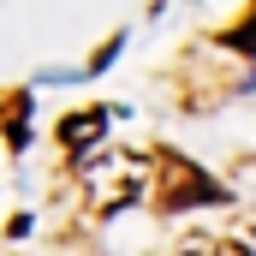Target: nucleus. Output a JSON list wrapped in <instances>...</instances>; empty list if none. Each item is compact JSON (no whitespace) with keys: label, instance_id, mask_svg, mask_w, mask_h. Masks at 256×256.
I'll return each mask as SVG.
<instances>
[{"label":"nucleus","instance_id":"nucleus-4","mask_svg":"<svg viewBox=\"0 0 256 256\" xmlns=\"http://www.w3.org/2000/svg\"><path fill=\"white\" fill-rule=\"evenodd\" d=\"M226 42H232V48H244V54H256V12L238 24V30H232V36H226Z\"/></svg>","mask_w":256,"mask_h":256},{"label":"nucleus","instance_id":"nucleus-1","mask_svg":"<svg viewBox=\"0 0 256 256\" xmlns=\"http://www.w3.org/2000/svg\"><path fill=\"white\" fill-rule=\"evenodd\" d=\"M149 185H155V173H149V161H143L137 149H96V161H90V173H84V191H90V208H96V214L131 208Z\"/></svg>","mask_w":256,"mask_h":256},{"label":"nucleus","instance_id":"nucleus-5","mask_svg":"<svg viewBox=\"0 0 256 256\" xmlns=\"http://www.w3.org/2000/svg\"><path fill=\"white\" fill-rule=\"evenodd\" d=\"M214 256H250V250H244V244H220Z\"/></svg>","mask_w":256,"mask_h":256},{"label":"nucleus","instance_id":"nucleus-2","mask_svg":"<svg viewBox=\"0 0 256 256\" xmlns=\"http://www.w3.org/2000/svg\"><path fill=\"white\" fill-rule=\"evenodd\" d=\"M161 173H167V191H161V208H185V202H226V191L208 179V173H196L185 167L179 155H161Z\"/></svg>","mask_w":256,"mask_h":256},{"label":"nucleus","instance_id":"nucleus-3","mask_svg":"<svg viewBox=\"0 0 256 256\" xmlns=\"http://www.w3.org/2000/svg\"><path fill=\"white\" fill-rule=\"evenodd\" d=\"M102 131H108V114H102V108L72 114V120H60V149H66V155H90Z\"/></svg>","mask_w":256,"mask_h":256}]
</instances>
